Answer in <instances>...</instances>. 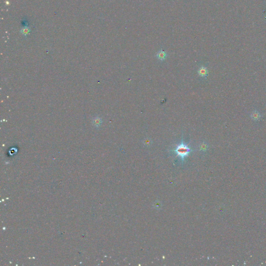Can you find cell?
<instances>
[{"instance_id":"cell-6","label":"cell","mask_w":266,"mask_h":266,"mask_svg":"<svg viewBox=\"0 0 266 266\" xmlns=\"http://www.w3.org/2000/svg\"><path fill=\"white\" fill-rule=\"evenodd\" d=\"M143 143H144V144H145V145H150V144H151V140L150 139H148V138H147V139H145V140H144Z\"/></svg>"},{"instance_id":"cell-3","label":"cell","mask_w":266,"mask_h":266,"mask_svg":"<svg viewBox=\"0 0 266 266\" xmlns=\"http://www.w3.org/2000/svg\"><path fill=\"white\" fill-rule=\"evenodd\" d=\"M168 56V54L166 51H164L161 49L156 54V58L161 61L164 60Z\"/></svg>"},{"instance_id":"cell-5","label":"cell","mask_w":266,"mask_h":266,"mask_svg":"<svg viewBox=\"0 0 266 266\" xmlns=\"http://www.w3.org/2000/svg\"><path fill=\"white\" fill-rule=\"evenodd\" d=\"M208 148V144L205 142H203V143H201L200 145V149L201 151H206Z\"/></svg>"},{"instance_id":"cell-1","label":"cell","mask_w":266,"mask_h":266,"mask_svg":"<svg viewBox=\"0 0 266 266\" xmlns=\"http://www.w3.org/2000/svg\"><path fill=\"white\" fill-rule=\"evenodd\" d=\"M193 151L188 146L185 145L183 141V138L182 136L181 142L177 145V147L172 150L174 153L176 154L177 156H178L181 159L183 162L184 160V158L188 156V155Z\"/></svg>"},{"instance_id":"cell-7","label":"cell","mask_w":266,"mask_h":266,"mask_svg":"<svg viewBox=\"0 0 266 266\" xmlns=\"http://www.w3.org/2000/svg\"><path fill=\"white\" fill-rule=\"evenodd\" d=\"M28 32V29L24 28V29H23V30H22V33H23V34H27Z\"/></svg>"},{"instance_id":"cell-4","label":"cell","mask_w":266,"mask_h":266,"mask_svg":"<svg viewBox=\"0 0 266 266\" xmlns=\"http://www.w3.org/2000/svg\"><path fill=\"white\" fill-rule=\"evenodd\" d=\"M197 73L199 74V75L204 78H206L207 76L208 73V70L207 69V68L205 67L204 66L202 65L197 71Z\"/></svg>"},{"instance_id":"cell-2","label":"cell","mask_w":266,"mask_h":266,"mask_svg":"<svg viewBox=\"0 0 266 266\" xmlns=\"http://www.w3.org/2000/svg\"><path fill=\"white\" fill-rule=\"evenodd\" d=\"M249 117L252 121L254 122L259 121L262 118V115L260 112L256 109L252 110L249 114Z\"/></svg>"}]
</instances>
